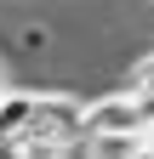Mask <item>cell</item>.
Here are the masks:
<instances>
[{"label": "cell", "mask_w": 154, "mask_h": 159, "mask_svg": "<svg viewBox=\"0 0 154 159\" xmlns=\"http://www.w3.org/2000/svg\"><path fill=\"white\" fill-rule=\"evenodd\" d=\"M29 136H40L51 148H86V102H74L69 91H34Z\"/></svg>", "instance_id": "obj_1"}, {"label": "cell", "mask_w": 154, "mask_h": 159, "mask_svg": "<svg viewBox=\"0 0 154 159\" xmlns=\"http://www.w3.org/2000/svg\"><path fill=\"white\" fill-rule=\"evenodd\" d=\"M108 136H148V119L126 91H108L97 102H86V142H108Z\"/></svg>", "instance_id": "obj_2"}, {"label": "cell", "mask_w": 154, "mask_h": 159, "mask_svg": "<svg viewBox=\"0 0 154 159\" xmlns=\"http://www.w3.org/2000/svg\"><path fill=\"white\" fill-rule=\"evenodd\" d=\"M29 119H34V91H12L6 85V97H0V142H23Z\"/></svg>", "instance_id": "obj_3"}, {"label": "cell", "mask_w": 154, "mask_h": 159, "mask_svg": "<svg viewBox=\"0 0 154 159\" xmlns=\"http://www.w3.org/2000/svg\"><path fill=\"white\" fill-rule=\"evenodd\" d=\"M12 46L23 51V57H40V51H51V29H46V23H23Z\"/></svg>", "instance_id": "obj_4"}, {"label": "cell", "mask_w": 154, "mask_h": 159, "mask_svg": "<svg viewBox=\"0 0 154 159\" xmlns=\"http://www.w3.org/2000/svg\"><path fill=\"white\" fill-rule=\"evenodd\" d=\"M131 159H154V142H148V136H143L137 148H131Z\"/></svg>", "instance_id": "obj_5"}, {"label": "cell", "mask_w": 154, "mask_h": 159, "mask_svg": "<svg viewBox=\"0 0 154 159\" xmlns=\"http://www.w3.org/2000/svg\"><path fill=\"white\" fill-rule=\"evenodd\" d=\"M0 97H6V74H0Z\"/></svg>", "instance_id": "obj_6"}, {"label": "cell", "mask_w": 154, "mask_h": 159, "mask_svg": "<svg viewBox=\"0 0 154 159\" xmlns=\"http://www.w3.org/2000/svg\"><path fill=\"white\" fill-rule=\"evenodd\" d=\"M148 142H154V119H148Z\"/></svg>", "instance_id": "obj_7"}]
</instances>
